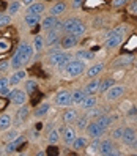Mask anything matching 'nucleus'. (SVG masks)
<instances>
[{
	"mask_svg": "<svg viewBox=\"0 0 137 156\" xmlns=\"http://www.w3.org/2000/svg\"><path fill=\"white\" fill-rule=\"evenodd\" d=\"M58 140H60V131L58 129H51L47 133V142L51 145H55Z\"/></svg>",
	"mask_w": 137,
	"mask_h": 156,
	"instance_id": "36",
	"label": "nucleus"
},
{
	"mask_svg": "<svg viewBox=\"0 0 137 156\" xmlns=\"http://www.w3.org/2000/svg\"><path fill=\"white\" fill-rule=\"evenodd\" d=\"M77 43H79V36L71 35V33H66V36H63V40H61L63 49H72L74 46H77Z\"/></svg>",
	"mask_w": 137,
	"mask_h": 156,
	"instance_id": "14",
	"label": "nucleus"
},
{
	"mask_svg": "<svg viewBox=\"0 0 137 156\" xmlns=\"http://www.w3.org/2000/svg\"><path fill=\"white\" fill-rule=\"evenodd\" d=\"M11 117L8 115V114H2L0 115V131H6V129H10L11 128Z\"/></svg>",
	"mask_w": 137,
	"mask_h": 156,
	"instance_id": "31",
	"label": "nucleus"
},
{
	"mask_svg": "<svg viewBox=\"0 0 137 156\" xmlns=\"http://www.w3.org/2000/svg\"><path fill=\"white\" fill-rule=\"evenodd\" d=\"M21 6H22V3H21V2H16V0H14V2H11V3H10V6H8V14H10V16L17 14V13L21 11Z\"/></svg>",
	"mask_w": 137,
	"mask_h": 156,
	"instance_id": "37",
	"label": "nucleus"
},
{
	"mask_svg": "<svg viewBox=\"0 0 137 156\" xmlns=\"http://www.w3.org/2000/svg\"><path fill=\"white\" fill-rule=\"evenodd\" d=\"M104 68H106V65L101 62V63H95L93 66H90L88 69H87V77L88 79H95V77H98L101 73L104 71Z\"/></svg>",
	"mask_w": 137,
	"mask_h": 156,
	"instance_id": "17",
	"label": "nucleus"
},
{
	"mask_svg": "<svg viewBox=\"0 0 137 156\" xmlns=\"http://www.w3.org/2000/svg\"><path fill=\"white\" fill-rule=\"evenodd\" d=\"M88 111H90V112H88V117H96V118H98V117H101V115L104 114L103 109H96V106L91 107V109H88Z\"/></svg>",
	"mask_w": 137,
	"mask_h": 156,
	"instance_id": "42",
	"label": "nucleus"
},
{
	"mask_svg": "<svg viewBox=\"0 0 137 156\" xmlns=\"http://www.w3.org/2000/svg\"><path fill=\"white\" fill-rule=\"evenodd\" d=\"M63 32L82 36L87 32V27L80 19H77V17H69V19H66L65 22H63Z\"/></svg>",
	"mask_w": 137,
	"mask_h": 156,
	"instance_id": "3",
	"label": "nucleus"
},
{
	"mask_svg": "<svg viewBox=\"0 0 137 156\" xmlns=\"http://www.w3.org/2000/svg\"><path fill=\"white\" fill-rule=\"evenodd\" d=\"M71 147H72L74 150H84V148H87V147H88V137H85V136H77Z\"/></svg>",
	"mask_w": 137,
	"mask_h": 156,
	"instance_id": "22",
	"label": "nucleus"
},
{
	"mask_svg": "<svg viewBox=\"0 0 137 156\" xmlns=\"http://www.w3.org/2000/svg\"><path fill=\"white\" fill-rule=\"evenodd\" d=\"M61 137H63V142H65V145H72L74 139L77 137L76 128H72V126L66 125L65 128H63V131H61Z\"/></svg>",
	"mask_w": 137,
	"mask_h": 156,
	"instance_id": "9",
	"label": "nucleus"
},
{
	"mask_svg": "<svg viewBox=\"0 0 137 156\" xmlns=\"http://www.w3.org/2000/svg\"><path fill=\"white\" fill-rule=\"evenodd\" d=\"M77 118H79V114H77L76 109H68V111L63 112V122H65L66 125L74 123V122L77 120Z\"/></svg>",
	"mask_w": 137,
	"mask_h": 156,
	"instance_id": "24",
	"label": "nucleus"
},
{
	"mask_svg": "<svg viewBox=\"0 0 137 156\" xmlns=\"http://www.w3.org/2000/svg\"><path fill=\"white\" fill-rule=\"evenodd\" d=\"M44 46H46V41H44V36L43 35H36L35 38H33V49L36 52H41L44 49Z\"/></svg>",
	"mask_w": 137,
	"mask_h": 156,
	"instance_id": "33",
	"label": "nucleus"
},
{
	"mask_svg": "<svg viewBox=\"0 0 137 156\" xmlns=\"http://www.w3.org/2000/svg\"><path fill=\"white\" fill-rule=\"evenodd\" d=\"M43 11H44V3L35 2V3H32V5L27 6L25 14H43Z\"/></svg>",
	"mask_w": 137,
	"mask_h": 156,
	"instance_id": "26",
	"label": "nucleus"
},
{
	"mask_svg": "<svg viewBox=\"0 0 137 156\" xmlns=\"http://www.w3.org/2000/svg\"><path fill=\"white\" fill-rule=\"evenodd\" d=\"M82 2H84V0H72L71 6H72V8H79V6L82 5Z\"/></svg>",
	"mask_w": 137,
	"mask_h": 156,
	"instance_id": "49",
	"label": "nucleus"
},
{
	"mask_svg": "<svg viewBox=\"0 0 137 156\" xmlns=\"http://www.w3.org/2000/svg\"><path fill=\"white\" fill-rule=\"evenodd\" d=\"M17 136H19V133H17L16 129H11L10 133H6V134H5L3 139H5V142H11V140H14V139H16Z\"/></svg>",
	"mask_w": 137,
	"mask_h": 156,
	"instance_id": "41",
	"label": "nucleus"
},
{
	"mask_svg": "<svg viewBox=\"0 0 137 156\" xmlns=\"http://www.w3.org/2000/svg\"><path fill=\"white\" fill-rule=\"evenodd\" d=\"M22 140H25V137H24V136H17L14 140H11V142H6L5 148H3L5 154H10V153L16 151V150H17V147H19V145L22 144Z\"/></svg>",
	"mask_w": 137,
	"mask_h": 156,
	"instance_id": "15",
	"label": "nucleus"
},
{
	"mask_svg": "<svg viewBox=\"0 0 137 156\" xmlns=\"http://www.w3.org/2000/svg\"><path fill=\"white\" fill-rule=\"evenodd\" d=\"M27 91L25 90H11L10 91V95H8V98H10V101L13 104L16 106H22L25 104V101H27Z\"/></svg>",
	"mask_w": 137,
	"mask_h": 156,
	"instance_id": "6",
	"label": "nucleus"
},
{
	"mask_svg": "<svg viewBox=\"0 0 137 156\" xmlns=\"http://www.w3.org/2000/svg\"><path fill=\"white\" fill-rule=\"evenodd\" d=\"M29 114H30V109L22 104V106L16 111V114H14V123H16V126H21V125L27 120Z\"/></svg>",
	"mask_w": 137,
	"mask_h": 156,
	"instance_id": "11",
	"label": "nucleus"
},
{
	"mask_svg": "<svg viewBox=\"0 0 137 156\" xmlns=\"http://www.w3.org/2000/svg\"><path fill=\"white\" fill-rule=\"evenodd\" d=\"M61 51H63L61 43H57V44H54V46H49L47 54H55V52H61Z\"/></svg>",
	"mask_w": 137,
	"mask_h": 156,
	"instance_id": "43",
	"label": "nucleus"
},
{
	"mask_svg": "<svg viewBox=\"0 0 137 156\" xmlns=\"http://www.w3.org/2000/svg\"><path fill=\"white\" fill-rule=\"evenodd\" d=\"M84 71H85V62L77 58V57L72 58L66 65V68L63 69V73H65L66 77H77L80 74H84Z\"/></svg>",
	"mask_w": 137,
	"mask_h": 156,
	"instance_id": "4",
	"label": "nucleus"
},
{
	"mask_svg": "<svg viewBox=\"0 0 137 156\" xmlns=\"http://www.w3.org/2000/svg\"><path fill=\"white\" fill-rule=\"evenodd\" d=\"M0 29H2V24H0Z\"/></svg>",
	"mask_w": 137,
	"mask_h": 156,
	"instance_id": "53",
	"label": "nucleus"
},
{
	"mask_svg": "<svg viewBox=\"0 0 137 156\" xmlns=\"http://www.w3.org/2000/svg\"><path fill=\"white\" fill-rule=\"evenodd\" d=\"M10 79L8 77H0V95L2 96H8L10 95Z\"/></svg>",
	"mask_w": 137,
	"mask_h": 156,
	"instance_id": "30",
	"label": "nucleus"
},
{
	"mask_svg": "<svg viewBox=\"0 0 137 156\" xmlns=\"http://www.w3.org/2000/svg\"><path fill=\"white\" fill-rule=\"evenodd\" d=\"M54 103L60 107H66V106H71V91L68 90H61L55 95L54 98Z\"/></svg>",
	"mask_w": 137,
	"mask_h": 156,
	"instance_id": "7",
	"label": "nucleus"
},
{
	"mask_svg": "<svg viewBox=\"0 0 137 156\" xmlns=\"http://www.w3.org/2000/svg\"><path fill=\"white\" fill-rule=\"evenodd\" d=\"M0 16H2V13H0Z\"/></svg>",
	"mask_w": 137,
	"mask_h": 156,
	"instance_id": "54",
	"label": "nucleus"
},
{
	"mask_svg": "<svg viewBox=\"0 0 137 156\" xmlns=\"http://www.w3.org/2000/svg\"><path fill=\"white\" fill-rule=\"evenodd\" d=\"M72 58H74V57H72V55H71V54H68V52H66V55H65V57H63V60H61V62L58 63V65H57V68H58L60 71H63V69H65V68H66V65H68V63H69V62H71Z\"/></svg>",
	"mask_w": 137,
	"mask_h": 156,
	"instance_id": "40",
	"label": "nucleus"
},
{
	"mask_svg": "<svg viewBox=\"0 0 137 156\" xmlns=\"http://www.w3.org/2000/svg\"><path fill=\"white\" fill-rule=\"evenodd\" d=\"M0 24H2V27L11 24V16L10 14H2V16H0Z\"/></svg>",
	"mask_w": 137,
	"mask_h": 156,
	"instance_id": "45",
	"label": "nucleus"
},
{
	"mask_svg": "<svg viewBox=\"0 0 137 156\" xmlns=\"http://www.w3.org/2000/svg\"><path fill=\"white\" fill-rule=\"evenodd\" d=\"M36 0H22V3L25 5V6H29V5H32V3H35Z\"/></svg>",
	"mask_w": 137,
	"mask_h": 156,
	"instance_id": "51",
	"label": "nucleus"
},
{
	"mask_svg": "<svg viewBox=\"0 0 137 156\" xmlns=\"http://www.w3.org/2000/svg\"><path fill=\"white\" fill-rule=\"evenodd\" d=\"M88 123H90L88 114H87V115H82V117H79L77 120H76V128H77V129H87Z\"/></svg>",
	"mask_w": 137,
	"mask_h": 156,
	"instance_id": "35",
	"label": "nucleus"
},
{
	"mask_svg": "<svg viewBox=\"0 0 137 156\" xmlns=\"http://www.w3.org/2000/svg\"><path fill=\"white\" fill-rule=\"evenodd\" d=\"M125 91H126V87H125V85H115V84H114L111 88L106 91V98H107L109 101H115V99H118V98H121V96L125 95Z\"/></svg>",
	"mask_w": 137,
	"mask_h": 156,
	"instance_id": "8",
	"label": "nucleus"
},
{
	"mask_svg": "<svg viewBox=\"0 0 137 156\" xmlns=\"http://www.w3.org/2000/svg\"><path fill=\"white\" fill-rule=\"evenodd\" d=\"M123 131H125V126H120V128H117L115 131H112V137H114V139H120V140H121Z\"/></svg>",
	"mask_w": 137,
	"mask_h": 156,
	"instance_id": "44",
	"label": "nucleus"
},
{
	"mask_svg": "<svg viewBox=\"0 0 137 156\" xmlns=\"http://www.w3.org/2000/svg\"><path fill=\"white\" fill-rule=\"evenodd\" d=\"M129 11H131L132 14H137V0H135V2L129 6Z\"/></svg>",
	"mask_w": 137,
	"mask_h": 156,
	"instance_id": "48",
	"label": "nucleus"
},
{
	"mask_svg": "<svg viewBox=\"0 0 137 156\" xmlns=\"http://www.w3.org/2000/svg\"><path fill=\"white\" fill-rule=\"evenodd\" d=\"M10 65H11L10 62H2L0 63V71H6L8 68H10Z\"/></svg>",
	"mask_w": 137,
	"mask_h": 156,
	"instance_id": "47",
	"label": "nucleus"
},
{
	"mask_svg": "<svg viewBox=\"0 0 137 156\" xmlns=\"http://www.w3.org/2000/svg\"><path fill=\"white\" fill-rule=\"evenodd\" d=\"M66 55V52L65 51H61V52H55V54H49L47 55V63L52 66H57L58 63L63 60V57Z\"/></svg>",
	"mask_w": 137,
	"mask_h": 156,
	"instance_id": "23",
	"label": "nucleus"
},
{
	"mask_svg": "<svg viewBox=\"0 0 137 156\" xmlns=\"http://www.w3.org/2000/svg\"><path fill=\"white\" fill-rule=\"evenodd\" d=\"M85 98V91L84 90H74L71 93V106H80V103Z\"/></svg>",
	"mask_w": 137,
	"mask_h": 156,
	"instance_id": "25",
	"label": "nucleus"
},
{
	"mask_svg": "<svg viewBox=\"0 0 137 156\" xmlns=\"http://www.w3.org/2000/svg\"><path fill=\"white\" fill-rule=\"evenodd\" d=\"M57 22H58L57 17L52 16V14H49V16H46V17H43V19H41V29L46 30V32H49V30H52V29H55Z\"/></svg>",
	"mask_w": 137,
	"mask_h": 156,
	"instance_id": "12",
	"label": "nucleus"
},
{
	"mask_svg": "<svg viewBox=\"0 0 137 156\" xmlns=\"http://www.w3.org/2000/svg\"><path fill=\"white\" fill-rule=\"evenodd\" d=\"M137 139V133L132 129V128H125L123 136H121V142L125 145H132V142Z\"/></svg>",
	"mask_w": 137,
	"mask_h": 156,
	"instance_id": "16",
	"label": "nucleus"
},
{
	"mask_svg": "<svg viewBox=\"0 0 137 156\" xmlns=\"http://www.w3.org/2000/svg\"><path fill=\"white\" fill-rule=\"evenodd\" d=\"M98 103V98L95 95H85L84 101L80 103V107L82 109H91V107H95Z\"/></svg>",
	"mask_w": 137,
	"mask_h": 156,
	"instance_id": "27",
	"label": "nucleus"
},
{
	"mask_svg": "<svg viewBox=\"0 0 137 156\" xmlns=\"http://www.w3.org/2000/svg\"><path fill=\"white\" fill-rule=\"evenodd\" d=\"M25 76H27V73L22 68L21 69H14V73L8 77V79H10V85H17L19 82H22L25 79Z\"/></svg>",
	"mask_w": 137,
	"mask_h": 156,
	"instance_id": "20",
	"label": "nucleus"
},
{
	"mask_svg": "<svg viewBox=\"0 0 137 156\" xmlns=\"http://www.w3.org/2000/svg\"><path fill=\"white\" fill-rule=\"evenodd\" d=\"M134 62V57L132 55H121L114 60L112 63V68H123V66H129L131 63Z\"/></svg>",
	"mask_w": 137,
	"mask_h": 156,
	"instance_id": "18",
	"label": "nucleus"
},
{
	"mask_svg": "<svg viewBox=\"0 0 137 156\" xmlns=\"http://www.w3.org/2000/svg\"><path fill=\"white\" fill-rule=\"evenodd\" d=\"M128 32V25L121 24V25H118L115 27V29H112L111 32L107 33L106 36V41H104V46H106V49H115L117 46H120L123 38H125V33Z\"/></svg>",
	"mask_w": 137,
	"mask_h": 156,
	"instance_id": "2",
	"label": "nucleus"
},
{
	"mask_svg": "<svg viewBox=\"0 0 137 156\" xmlns=\"http://www.w3.org/2000/svg\"><path fill=\"white\" fill-rule=\"evenodd\" d=\"M114 120H115V117H112V115H106V114H103L101 117H98L96 118V123L98 125H101V126H104V128H109L112 123H114Z\"/></svg>",
	"mask_w": 137,
	"mask_h": 156,
	"instance_id": "29",
	"label": "nucleus"
},
{
	"mask_svg": "<svg viewBox=\"0 0 137 156\" xmlns=\"http://www.w3.org/2000/svg\"><path fill=\"white\" fill-rule=\"evenodd\" d=\"M24 21L29 27H35L36 24H41V14H25Z\"/></svg>",
	"mask_w": 137,
	"mask_h": 156,
	"instance_id": "32",
	"label": "nucleus"
},
{
	"mask_svg": "<svg viewBox=\"0 0 137 156\" xmlns=\"http://www.w3.org/2000/svg\"><path fill=\"white\" fill-rule=\"evenodd\" d=\"M114 85V79H106V80H101V85H99V93H106Z\"/></svg>",
	"mask_w": 137,
	"mask_h": 156,
	"instance_id": "38",
	"label": "nucleus"
},
{
	"mask_svg": "<svg viewBox=\"0 0 137 156\" xmlns=\"http://www.w3.org/2000/svg\"><path fill=\"white\" fill-rule=\"evenodd\" d=\"M36 88H38L36 80H27L24 84V90L27 91V93H33V91H36Z\"/></svg>",
	"mask_w": 137,
	"mask_h": 156,
	"instance_id": "39",
	"label": "nucleus"
},
{
	"mask_svg": "<svg viewBox=\"0 0 137 156\" xmlns=\"http://www.w3.org/2000/svg\"><path fill=\"white\" fill-rule=\"evenodd\" d=\"M99 154H103V156H115L118 154L117 148H115V145L111 139H106V140H101V145H99V150H98Z\"/></svg>",
	"mask_w": 137,
	"mask_h": 156,
	"instance_id": "5",
	"label": "nucleus"
},
{
	"mask_svg": "<svg viewBox=\"0 0 137 156\" xmlns=\"http://www.w3.org/2000/svg\"><path fill=\"white\" fill-rule=\"evenodd\" d=\"M99 85H101V80H99L98 77H95V79H91L88 84H85V87L82 90L85 91V95H95V93L99 91Z\"/></svg>",
	"mask_w": 137,
	"mask_h": 156,
	"instance_id": "13",
	"label": "nucleus"
},
{
	"mask_svg": "<svg viewBox=\"0 0 137 156\" xmlns=\"http://www.w3.org/2000/svg\"><path fill=\"white\" fill-rule=\"evenodd\" d=\"M76 57L77 58H80V60H84V62H87V60H91L95 57V52L93 51H85V49H82V51H77V54H76Z\"/></svg>",
	"mask_w": 137,
	"mask_h": 156,
	"instance_id": "34",
	"label": "nucleus"
},
{
	"mask_svg": "<svg viewBox=\"0 0 137 156\" xmlns=\"http://www.w3.org/2000/svg\"><path fill=\"white\" fill-rule=\"evenodd\" d=\"M126 2H129V0H112V6H114V8H120V6H123Z\"/></svg>",
	"mask_w": 137,
	"mask_h": 156,
	"instance_id": "46",
	"label": "nucleus"
},
{
	"mask_svg": "<svg viewBox=\"0 0 137 156\" xmlns=\"http://www.w3.org/2000/svg\"><path fill=\"white\" fill-rule=\"evenodd\" d=\"M49 111H51V104L43 103V104H40V106H36V109H35V112H33V114H35L36 118H43Z\"/></svg>",
	"mask_w": 137,
	"mask_h": 156,
	"instance_id": "28",
	"label": "nucleus"
},
{
	"mask_svg": "<svg viewBox=\"0 0 137 156\" xmlns=\"http://www.w3.org/2000/svg\"><path fill=\"white\" fill-rule=\"evenodd\" d=\"M106 129H107V128H104V126H101V125H98L96 122H93V123H88V126H87V134H88V137L95 139V137H101V136L106 133Z\"/></svg>",
	"mask_w": 137,
	"mask_h": 156,
	"instance_id": "10",
	"label": "nucleus"
},
{
	"mask_svg": "<svg viewBox=\"0 0 137 156\" xmlns=\"http://www.w3.org/2000/svg\"><path fill=\"white\" fill-rule=\"evenodd\" d=\"M8 49V43L6 41H0V51H6Z\"/></svg>",
	"mask_w": 137,
	"mask_h": 156,
	"instance_id": "50",
	"label": "nucleus"
},
{
	"mask_svg": "<svg viewBox=\"0 0 137 156\" xmlns=\"http://www.w3.org/2000/svg\"><path fill=\"white\" fill-rule=\"evenodd\" d=\"M44 41H46V46H54V44H57L60 41V32L55 30V29H52L47 32V35L44 36Z\"/></svg>",
	"mask_w": 137,
	"mask_h": 156,
	"instance_id": "19",
	"label": "nucleus"
},
{
	"mask_svg": "<svg viewBox=\"0 0 137 156\" xmlns=\"http://www.w3.org/2000/svg\"><path fill=\"white\" fill-rule=\"evenodd\" d=\"M33 51H35L33 46H30V44H27V43L19 44V48L16 49L14 55L11 58V68L13 69H21L24 65H27L33 57Z\"/></svg>",
	"mask_w": 137,
	"mask_h": 156,
	"instance_id": "1",
	"label": "nucleus"
},
{
	"mask_svg": "<svg viewBox=\"0 0 137 156\" xmlns=\"http://www.w3.org/2000/svg\"><path fill=\"white\" fill-rule=\"evenodd\" d=\"M65 11H66V3H65V2H57V3H54V5L51 6L49 14L58 17V16H61Z\"/></svg>",
	"mask_w": 137,
	"mask_h": 156,
	"instance_id": "21",
	"label": "nucleus"
},
{
	"mask_svg": "<svg viewBox=\"0 0 137 156\" xmlns=\"http://www.w3.org/2000/svg\"><path fill=\"white\" fill-rule=\"evenodd\" d=\"M0 154H5V151H3L2 148H0Z\"/></svg>",
	"mask_w": 137,
	"mask_h": 156,
	"instance_id": "52",
	"label": "nucleus"
}]
</instances>
